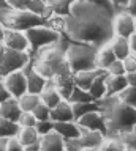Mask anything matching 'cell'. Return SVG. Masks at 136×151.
Returning a JSON list of instances; mask_svg holds the SVG:
<instances>
[{
    "instance_id": "cell-21",
    "label": "cell",
    "mask_w": 136,
    "mask_h": 151,
    "mask_svg": "<svg viewBox=\"0 0 136 151\" xmlns=\"http://www.w3.org/2000/svg\"><path fill=\"white\" fill-rule=\"evenodd\" d=\"M116 58H117V57H116L114 52H112L111 44H109V42H106V44H103V46L98 47V50H97V63L95 65H97V68L106 71V68Z\"/></svg>"
},
{
    "instance_id": "cell-40",
    "label": "cell",
    "mask_w": 136,
    "mask_h": 151,
    "mask_svg": "<svg viewBox=\"0 0 136 151\" xmlns=\"http://www.w3.org/2000/svg\"><path fill=\"white\" fill-rule=\"evenodd\" d=\"M127 2H128V0H109V3L112 5L114 11H120V9H125Z\"/></svg>"
},
{
    "instance_id": "cell-33",
    "label": "cell",
    "mask_w": 136,
    "mask_h": 151,
    "mask_svg": "<svg viewBox=\"0 0 136 151\" xmlns=\"http://www.w3.org/2000/svg\"><path fill=\"white\" fill-rule=\"evenodd\" d=\"M120 139L127 145V150H136V126L131 131L125 132L124 135H120Z\"/></svg>"
},
{
    "instance_id": "cell-41",
    "label": "cell",
    "mask_w": 136,
    "mask_h": 151,
    "mask_svg": "<svg viewBox=\"0 0 136 151\" xmlns=\"http://www.w3.org/2000/svg\"><path fill=\"white\" fill-rule=\"evenodd\" d=\"M11 94H10V91L7 90V87H5V83H3V80H0V102H3L5 99H8Z\"/></svg>"
},
{
    "instance_id": "cell-4",
    "label": "cell",
    "mask_w": 136,
    "mask_h": 151,
    "mask_svg": "<svg viewBox=\"0 0 136 151\" xmlns=\"http://www.w3.org/2000/svg\"><path fill=\"white\" fill-rule=\"evenodd\" d=\"M97 50L98 47L87 44V42L70 41L67 50H65V55H67V61L73 74L78 71L97 68Z\"/></svg>"
},
{
    "instance_id": "cell-22",
    "label": "cell",
    "mask_w": 136,
    "mask_h": 151,
    "mask_svg": "<svg viewBox=\"0 0 136 151\" xmlns=\"http://www.w3.org/2000/svg\"><path fill=\"white\" fill-rule=\"evenodd\" d=\"M106 76H108L106 71H103L101 74H98L97 77L93 79V82L90 83L89 90H87L95 101H98V99L106 96Z\"/></svg>"
},
{
    "instance_id": "cell-45",
    "label": "cell",
    "mask_w": 136,
    "mask_h": 151,
    "mask_svg": "<svg viewBox=\"0 0 136 151\" xmlns=\"http://www.w3.org/2000/svg\"><path fill=\"white\" fill-rule=\"evenodd\" d=\"M128 40H130V46H131V52H135V54H136V33H133Z\"/></svg>"
},
{
    "instance_id": "cell-11",
    "label": "cell",
    "mask_w": 136,
    "mask_h": 151,
    "mask_svg": "<svg viewBox=\"0 0 136 151\" xmlns=\"http://www.w3.org/2000/svg\"><path fill=\"white\" fill-rule=\"evenodd\" d=\"M22 71H24L25 74V79H27V91L30 93H38L43 90V87L46 85V82H48V79L43 77L38 71H36L33 68V65H32V61H29L24 68H22Z\"/></svg>"
},
{
    "instance_id": "cell-48",
    "label": "cell",
    "mask_w": 136,
    "mask_h": 151,
    "mask_svg": "<svg viewBox=\"0 0 136 151\" xmlns=\"http://www.w3.org/2000/svg\"><path fill=\"white\" fill-rule=\"evenodd\" d=\"M8 8H11L8 0H0V9H8Z\"/></svg>"
},
{
    "instance_id": "cell-9",
    "label": "cell",
    "mask_w": 136,
    "mask_h": 151,
    "mask_svg": "<svg viewBox=\"0 0 136 151\" xmlns=\"http://www.w3.org/2000/svg\"><path fill=\"white\" fill-rule=\"evenodd\" d=\"M3 83L13 98H19L21 94L27 91V79L22 69L13 71V73L3 76Z\"/></svg>"
},
{
    "instance_id": "cell-31",
    "label": "cell",
    "mask_w": 136,
    "mask_h": 151,
    "mask_svg": "<svg viewBox=\"0 0 136 151\" xmlns=\"http://www.w3.org/2000/svg\"><path fill=\"white\" fill-rule=\"evenodd\" d=\"M67 101H68V102H82V101H95V99L92 98V94L89 93L87 90L79 88V87H76V85H74Z\"/></svg>"
},
{
    "instance_id": "cell-38",
    "label": "cell",
    "mask_w": 136,
    "mask_h": 151,
    "mask_svg": "<svg viewBox=\"0 0 136 151\" xmlns=\"http://www.w3.org/2000/svg\"><path fill=\"white\" fill-rule=\"evenodd\" d=\"M19 150H24V146L21 145L17 135L8 137V140H7V150L5 151H19Z\"/></svg>"
},
{
    "instance_id": "cell-19",
    "label": "cell",
    "mask_w": 136,
    "mask_h": 151,
    "mask_svg": "<svg viewBox=\"0 0 136 151\" xmlns=\"http://www.w3.org/2000/svg\"><path fill=\"white\" fill-rule=\"evenodd\" d=\"M127 85V76H114V74H108L106 76V96H116L119 91H122Z\"/></svg>"
},
{
    "instance_id": "cell-23",
    "label": "cell",
    "mask_w": 136,
    "mask_h": 151,
    "mask_svg": "<svg viewBox=\"0 0 136 151\" xmlns=\"http://www.w3.org/2000/svg\"><path fill=\"white\" fill-rule=\"evenodd\" d=\"M73 109V116L74 120H78L79 116L86 115L89 112L93 110H100V102L98 101H82V102H71Z\"/></svg>"
},
{
    "instance_id": "cell-51",
    "label": "cell",
    "mask_w": 136,
    "mask_h": 151,
    "mask_svg": "<svg viewBox=\"0 0 136 151\" xmlns=\"http://www.w3.org/2000/svg\"><path fill=\"white\" fill-rule=\"evenodd\" d=\"M0 80H3V76L2 74H0Z\"/></svg>"
},
{
    "instance_id": "cell-25",
    "label": "cell",
    "mask_w": 136,
    "mask_h": 151,
    "mask_svg": "<svg viewBox=\"0 0 136 151\" xmlns=\"http://www.w3.org/2000/svg\"><path fill=\"white\" fill-rule=\"evenodd\" d=\"M41 101L40 94L38 93H30V91H25L24 94H21L17 98V102H19V107L22 112H32L33 107L36 106Z\"/></svg>"
},
{
    "instance_id": "cell-7",
    "label": "cell",
    "mask_w": 136,
    "mask_h": 151,
    "mask_svg": "<svg viewBox=\"0 0 136 151\" xmlns=\"http://www.w3.org/2000/svg\"><path fill=\"white\" fill-rule=\"evenodd\" d=\"M112 30L114 35L130 38L133 33H136V17L125 9L116 11L112 17Z\"/></svg>"
},
{
    "instance_id": "cell-32",
    "label": "cell",
    "mask_w": 136,
    "mask_h": 151,
    "mask_svg": "<svg viewBox=\"0 0 136 151\" xmlns=\"http://www.w3.org/2000/svg\"><path fill=\"white\" fill-rule=\"evenodd\" d=\"M32 113L35 115L36 121H40V120H51V107H48L43 101H40V102L33 107Z\"/></svg>"
},
{
    "instance_id": "cell-2",
    "label": "cell",
    "mask_w": 136,
    "mask_h": 151,
    "mask_svg": "<svg viewBox=\"0 0 136 151\" xmlns=\"http://www.w3.org/2000/svg\"><path fill=\"white\" fill-rule=\"evenodd\" d=\"M71 41L65 33H60L57 42L44 46L38 49L35 54L30 55V61L33 68L46 79H57V77H71L73 71L70 69L67 61V50L68 42Z\"/></svg>"
},
{
    "instance_id": "cell-17",
    "label": "cell",
    "mask_w": 136,
    "mask_h": 151,
    "mask_svg": "<svg viewBox=\"0 0 136 151\" xmlns=\"http://www.w3.org/2000/svg\"><path fill=\"white\" fill-rule=\"evenodd\" d=\"M40 98H41V101H43L48 107H51V109L63 99L62 96H60L59 90L55 88V85H54V82L51 79H48V82H46V85L43 87V90L40 91Z\"/></svg>"
},
{
    "instance_id": "cell-24",
    "label": "cell",
    "mask_w": 136,
    "mask_h": 151,
    "mask_svg": "<svg viewBox=\"0 0 136 151\" xmlns=\"http://www.w3.org/2000/svg\"><path fill=\"white\" fill-rule=\"evenodd\" d=\"M17 139H19L21 145L25 148L27 145H30V143H33V142L38 140L40 134L36 132L35 126H21L19 132H17Z\"/></svg>"
},
{
    "instance_id": "cell-29",
    "label": "cell",
    "mask_w": 136,
    "mask_h": 151,
    "mask_svg": "<svg viewBox=\"0 0 136 151\" xmlns=\"http://www.w3.org/2000/svg\"><path fill=\"white\" fill-rule=\"evenodd\" d=\"M100 150H112V151H119V150H127V145L122 142L120 137L117 135H105Z\"/></svg>"
},
{
    "instance_id": "cell-20",
    "label": "cell",
    "mask_w": 136,
    "mask_h": 151,
    "mask_svg": "<svg viewBox=\"0 0 136 151\" xmlns=\"http://www.w3.org/2000/svg\"><path fill=\"white\" fill-rule=\"evenodd\" d=\"M54 131H57L63 139H74L79 137V124L74 120L70 121H54Z\"/></svg>"
},
{
    "instance_id": "cell-6",
    "label": "cell",
    "mask_w": 136,
    "mask_h": 151,
    "mask_svg": "<svg viewBox=\"0 0 136 151\" xmlns=\"http://www.w3.org/2000/svg\"><path fill=\"white\" fill-rule=\"evenodd\" d=\"M29 61H30V54L29 52L13 50V49H7L5 47L2 63H0V74L7 76V74L13 73V71L22 69Z\"/></svg>"
},
{
    "instance_id": "cell-49",
    "label": "cell",
    "mask_w": 136,
    "mask_h": 151,
    "mask_svg": "<svg viewBox=\"0 0 136 151\" xmlns=\"http://www.w3.org/2000/svg\"><path fill=\"white\" fill-rule=\"evenodd\" d=\"M3 52H5V46H3V42L0 41V63H2V58H3Z\"/></svg>"
},
{
    "instance_id": "cell-15",
    "label": "cell",
    "mask_w": 136,
    "mask_h": 151,
    "mask_svg": "<svg viewBox=\"0 0 136 151\" xmlns=\"http://www.w3.org/2000/svg\"><path fill=\"white\" fill-rule=\"evenodd\" d=\"M51 120L52 121H70V120H74L71 102H68L67 99H62L59 104H55V106L51 109Z\"/></svg>"
},
{
    "instance_id": "cell-16",
    "label": "cell",
    "mask_w": 136,
    "mask_h": 151,
    "mask_svg": "<svg viewBox=\"0 0 136 151\" xmlns=\"http://www.w3.org/2000/svg\"><path fill=\"white\" fill-rule=\"evenodd\" d=\"M105 69H100V68H92V69H84V71H78V73L73 74V80H74V85L79 88H84V90H89L90 83L93 82V79L97 77L98 74H101Z\"/></svg>"
},
{
    "instance_id": "cell-44",
    "label": "cell",
    "mask_w": 136,
    "mask_h": 151,
    "mask_svg": "<svg viewBox=\"0 0 136 151\" xmlns=\"http://www.w3.org/2000/svg\"><path fill=\"white\" fill-rule=\"evenodd\" d=\"M125 76H127V80H128V85L136 88V71L135 73H127Z\"/></svg>"
},
{
    "instance_id": "cell-46",
    "label": "cell",
    "mask_w": 136,
    "mask_h": 151,
    "mask_svg": "<svg viewBox=\"0 0 136 151\" xmlns=\"http://www.w3.org/2000/svg\"><path fill=\"white\" fill-rule=\"evenodd\" d=\"M92 2H97V3H101V5H105V6H108V8H111L112 11H114V8H112V5L109 3V0H92ZM116 13V11H114Z\"/></svg>"
},
{
    "instance_id": "cell-12",
    "label": "cell",
    "mask_w": 136,
    "mask_h": 151,
    "mask_svg": "<svg viewBox=\"0 0 136 151\" xmlns=\"http://www.w3.org/2000/svg\"><path fill=\"white\" fill-rule=\"evenodd\" d=\"M79 126L87 127V129H95V131H101L106 135V124H105V118L100 110H93L89 112L86 115L79 116L78 120H74Z\"/></svg>"
},
{
    "instance_id": "cell-26",
    "label": "cell",
    "mask_w": 136,
    "mask_h": 151,
    "mask_svg": "<svg viewBox=\"0 0 136 151\" xmlns=\"http://www.w3.org/2000/svg\"><path fill=\"white\" fill-rule=\"evenodd\" d=\"M49 8L52 14H57V16H68L70 11H71V6L74 3V0H48Z\"/></svg>"
},
{
    "instance_id": "cell-8",
    "label": "cell",
    "mask_w": 136,
    "mask_h": 151,
    "mask_svg": "<svg viewBox=\"0 0 136 151\" xmlns=\"http://www.w3.org/2000/svg\"><path fill=\"white\" fill-rule=\"evenodd\" d=\"M2 42L7 49L21 50V52H29L30 50V44H29V40H27V36H25V32L15 30V28H5Z\"/></svg>"
},
{
    "instance_id": "cell-42",
    "label": "cell",
    "mask_w": 136,
    "mask_h": 151,
    "mask_svg": "<svg viewBox=\"0 0 136 151\" xmlns=\"http://www.w3.org/2000/svg\"><path fill=\"white\" fill-rule=\"evenodd\" d=\"M125 11H128L130 14H133V16H136V0H128V2H127Z\"/></svg>"
},
{
    "instance_id": "cell-14",
    "label": "cell",
    "mask_w": 136,
    "mask_h": 151,
    "mask_svg": "<svg viewBox=\"0 0 136 151\" xmlns=\"http://www.w3.org/2000/svg\"><path fill=\"white\" fill-rule=\"evenodd\" d=\"M21 113H22V110L19 107V102H17V98L10 96L8 99H5L3 102H0V116L17 123Z\"/></svg>"
},
{
    "instance_id": "cell-10",
    "label": "cell",
    "mask_w": 136,
    "mask_h": 151,
    "mask_svg": "<svg viewBox=\"0 0 136 151\" xmlns=\"http://www.w3.org/2000/svg\"><path fill=\"white\" fill-rule=\"evenodd\" d=\"M79 145H81V150H100V145L103 139H105V134L101 131H95V129H87V127L79 126Z\"/></svg>"
},
{
    "instance_id": "cell-28",
    "label": "cell",
    "mask_w": 136,
    "mask_h": 151,
    "mask_svg": "<svg viewBox=\"0 0 136 151\" xmlns=\"http://www.w3.org/2000/svg\"><path fill=\"white\" fill-rule=\"evenodd\" d=\"M19 124L16 121H11V120H7V118L0 116V137H13V135H17L19 132Z\"/></svg>"
},
{
    "instance_id": "cell-35",
    "label": "cell",
    "mask_w": 136,
    "mask_h": 151,
    "mask_svg": "<svg viewBox=\"0 0 136 151\" xmlns=\"http://www.w3.org/2000/svg\"><path fill=\"white\" fill-rule=\"evenodd\" d=\"M35 129H36V132H38L40 135L48 134L49 131L54 129V121L52 120H40V121H36Z\"/></svg>"
},
{
    "instance_id": "cell-39",
    "label": "cell",
    "mask_w": 136,
    "mask_h": 151,
    "mask_svg": "<svg viewBox=\"0 0 136 151\" xmlns=\"http://www.w3.org/2000/svg\"><path fill=\"white\" fill-rule=\"evenodd\" d=\"M29 2L30 0H8V3L13 9H27Z\"/></svg>"
},
{
    "instance_id": "cell-43",
    "label": "cell",
    "mask_w": 136,
    "mask_h": 151,
    "mask_svg": "<svg viewBox=\"0 0 136 151\" xmlns=\"http://www.w3.org/2000/svg\"><path fill=\"white\" fill-rule=\"evenodd\" d=\"M24 151H41V146H40V139L33 142V143H30V145H27Z\"/></svg>"
},
{
    "instance_id": "cell-5",
    "label": "cell",
    "mask_w": 136,
    "mask_h": 151,
    "mask_svg": "<svg viewBox=\"0 0 136 151\" xmlns=\"http://www.w3.org/2000/svg\"><path fill=\"white\" fill-rule=\"evenodd\" d=\"M25 36L30 44L29 54L32 55L38 49H41V47L49 46L52 42H57L60 38V33L48 25H36V27H32L29 30H25Z\"/></svg>"
},
{
    "instance_id": "cell-13",
    "label": "cell",
    "mask_w": 136,
    "mask_h": 151,
    "mask_svg": "<svg viewBox=\"0 0 136 151\" xmlns=\"http://www.w3.org/2000/svg\"><path fill=\"white\" fill-rule=\"evenodd\" d=\"M40 146L41 151H63L65 139L57 131H49L48 134L40 135Z\"/></svg>"
},
{
    "instance_id": "cell-18",
    "label": "cell",
    "mask_w": 136,
    "mask_h": 151,
    "mask_svg": "<svg viewBox=\"0 0 136 151\" xmlns=\"http://www.w3.org/2000/svg\"><path fill=\"white\" fill-rule=\"evenodd\" d=\"M109 44H111L112 52L116 54V57H117L119 60H124L127 55L131 54V46H130V40H128V38L114 35V36L111 38Z\"/></svg>"
},
{
    "instance_id": "cell-47",
    "label": "cell",
    "mask_w": 136,
    "mask_h": 151,
    "mask_svg": "<svg viewBox=\"0 0 136 151\" xmlns=\"http://www.w3.org/2000/svg\"><path fill=\"white\" fill-rule=\"evenodd\" d=\"M7 140L5 137H0V151H5L7 150Z\"/></svg>"
},
{
    "instance_id": "cell-50",
    "label": "cell",
    "mask_w": 136,
    "mask_h": 151,
    "mask_svg": "<svg viewBox=\"0 0 136 151\" xmlns=\"http://www.w3.org/2000/svg\"><path fill=\"white\" fill-rule=\"evenodd\" d=\"M3 32H5V27L0 24V41H2V38H3Z\"/></svg>"
},
{
    "instance_id": "cell-37",
    "label": "cell",
    "mask_w": 136,
    "mask_h": 151,
    "mask_svg": "<svg viewBox=\"0 0 136 151\" xmlns=\"http://www.w3.org/2000/svg\"><path fill=\"white\" fill-rule=\"evenodd\" d=\"M122 61H124L125 74L127 73H135V71H136V54H135V52H131L130 55H127Z\"/></svg>"
},
{
    "instance_id": "cell-27",
    "label": "cell",
    "mask_w": 136,
    "mask_h": 151,
    "mask_svg": "<svg viewBox=\"0 0 136 151\" xmlns=\"http://www.w3.org/2000/svg\"><path fill=\"white\" fill-rule=\"evenodd\" d=\"M27 9L32 11L33 14H38V16L44 17V19H48L52 14L48 0H30L29 5H27Z\"/></svg>"
},
{
    "instance_id": "cell-3",
    "label": "cell",
    "mask_w": 136,
    "mask_h": 151,
    "mask_svg": "<svg viewBox=\"0 0 136 151\" xmlns=\"http://www.w3.org/2000/svg\"><path fill=\"white\" fill-rule=\"evenodd\" d=\"M98 102L105 118L106 135L120 137L136 126V109L127 106L117 96H105Z\"/></svg>"
},
{
    "instance_id": "cell-1",
    "label": "cell",
    "mask_w": 136,
    "mask_h": 151,
    "mask_svg": "<svg viewBox=\"0 0 136 151\" xmlns=\"http://www.w3.org/2000/svg\"><path fill=\"white\" fill-rule=\"evenodd\" d=\"M114 11L92 0H74L71 11L65 16L63 33L71 41L87 42L95 47L111 41Z\"/></svg>"
},
{
    "instance_id": "cell-30",
    "label": "cell",
    "mask_w": 136,
    "mask_h": 151,
    "mask_svg": "<svg viewBox=\"0 0 136 151\" xmlns=\"http://www.w3.org/2000/svg\"><path fill=\"white\" fill-rule=\"evenodd\" d=\"M116 96L119 98L122 102H125L127 106L136 109V88H135V87H131V85H127V87L122 90V91L117 93Z\"/></svg>"
},
{
    "instance_id": "cell-36",
    "label": "cell",
    "mask_w": 136,
    "mask_h": 151,
    "mask_svg": "<svg viewBox=\"0 0 136 151\" xmlns=\"http://www.w3.org/2000/svg\"><path fill=\"white\" fill-rule=\"evenodd\" d=\"M17 124L19 126H35L36 118L32 112H22L19 115V120H17Z\"/></svg>"
},
{
    "instance_id": "cell-34",
    "label": "cell",
    "mask_w": 136,
    "mask_h": 151,
    "mask_svg": "<svg viewBox=\"0 0 136 151\" xmlns=\"http://www.w3.org/2000/svg\"><path fill=\"white\" fill-rule=\"evenodd\" d=\"M106 73H108V74H114V76H124V74H125L124 61L119 60V58H116V60L106 68Z\"/></svg>"
}]
</instances>
